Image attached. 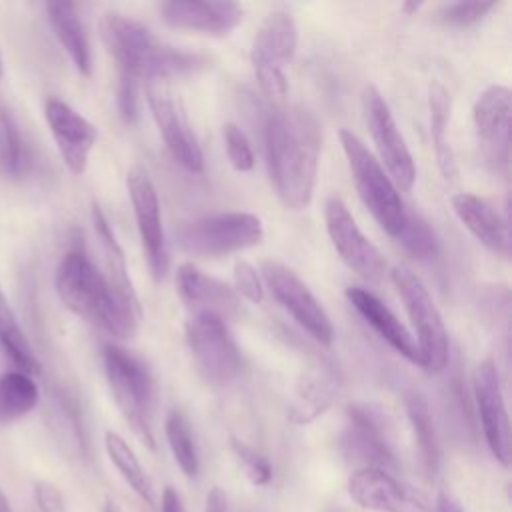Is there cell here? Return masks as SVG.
<instances>
[{"mask_svg":"<svg viewBox=\"0 0 512 512\" xmlns=\"http://www.w3.org/2000/svg\"><path fill=\"white\" fill-rule=\"evenodd\" d=\"M102 42L118 66V78L166 80L202 70L208 60L202 54L164 44L138 20L108 12L100 20Z\"/></svg>","mask_w":512,"mask_h":512,"instance_id":"7a4b0ae2","label":"cell"},{"mask_svg":"<svg viewBox=\"0 0 512 512\" xmlns=\"http://www.w3.org/2000/svg\"><path fill=\"white\" fill-rule=\"evenodd\" d=\"M420 6H422L420 2H404V4H402V10H404L406 14H414Z\"/></svg>","mask_w":512,"mask_h":512,"instance_id":"f6af8a7d","label":"cell"},{"mask_svg":"<svg viewBox=\"0 0 512 512\" xmlns=\"http://www.w3.org/2000/svg\"><path fill=\"white\" fill-rule=\"evenodd\" d=\"M474 400L480 416V426L484 440L492 456L502 464H510V422L504 404V394L500 388V376L494 358H484L472 378Z\"/></svg>","mask_w":512,"mask_h":512,"instance_id":"ac0fdd59","label":"cell"},{"mask_svg":"<svg viewBox=\"0 0 512 512\" xmlns=\"http://www.w3.org/2000/svg\"><path fill=\"white\" fill-rule=\"evenodd\" d=\"M450 204L458 220L480 244L502 258H510L512 240L508 220L502 218L488 200L470 192H458L452 196Z\"/></svg>","mask_w":512,"mask_h":512,"instance_id":"7402d4cb","label":"cell"},{"mask_svg":"<svg viewBox=\"0 0 512 512\" xmlns=\"http://www.w3.org/2000/svg\"><path fill=\"white\" fill-rule=\"evenodd\" d=\"M104 448L110 458V462L116 466L124 482L132 488V492L148 506H154V486L146 470L142 468L136 452L130 448V444L114 430H108L104 434Z\"/></svg>","mask_w":512,"mask_h":512,"instance_id":"f1b7e54d","label":"cell"},{"mask_svg":"<svg viewBox=\"0 0 512 512\" xmlns=\"http://www.w3.org/2000/svg\"><path fill=\"white\" fill-rule=\"evenodd\" d=\"M160 12L162 20L172 28L214 36L228 34L244 18L242 6L228 0H170L160 6Z\"/></svg>","mask_w":512,"mask_h":512,"instance_id":"ffe728a7","label":"cell"},{"mask_svg":"<svg viewBox=\"0 0 512 512\" xmlns=\"http://www.w3.org/2000/svg\"><path fill=\"white\" fill-rule=\"evenodd\" d=\"M434 512H464V508L456 496H452L450 492H440Z\"/></svg>","mask_w":512,"mask_h":512,"instance_id":"7bdbcfd3","label":"cell"},{"mask_svg":"<svg viewBox=\"0 0 512 512\" xmlns=\"http://www.w3.org/2000/svg\"><path fill=\"white\" fill-rule=\"evenodd\" d=\"M390 280L414 326L420 366L426 372H442L448 364V332L438 306L422 280L408 266L396 264L390 272Z\"/></svg>","mask_w":512,"mask_h":512,"instance_id":"52a82bcc","label":"cell"},{"mask_svg":"<svg viewBox=\"0 0 512 512\" xmlns=\"http://www.w3.org/2000/svg\"><path fill=\"white\" fill-rule=\"evenodd\" d=\"M38 386L32 376L10 370L0 376V424L24 418L38 404Z\"/></svg>","mask_w":512,"mask_h":512,"instance_id":"4dcf8cb0","label":"cell"},{"mask_svg":"<svg viewBox=\"0 0 512 512\" xmlns=\"http://www.w3.org/2000/svg\"><path fill=\"white\" fill-rule=\"evenodd\" d=\"M262 276L266 286L270 288L272 296L284 310L322 346H330L334 340L332 322L312 294V290L300 280V276L282 262L264 260L262 262Z\"/></svg>","mask_w":512,"mask_h":512,"instance_id":"8fae6325","label":"cell"},{"mask_svg":"<svg viewBox=\"0 0 512 512\" xmlns=\"http://www.w3.org/2000/svg\"><path fill=\"white\" fill-rule=\"evenodd\" d=\"M146 100L172 158L190 172H202V150L196 142L194 132L188 126V120L182 112L178 98H174L170 82L156 78L146 80Z\"/></svg>","mask_w":512,"mask_h":512,"instance_id":"4fadbf2b","label":"cell"},{"mask_svg":"<svg viewBox=\"0 0 512 512\" xmlns=\"http://www.w3.org/2000/svg\"><path fill=\"white\" fill-rule=\"evenodd\" d=\"M428 110H430V136H432L438 168L444 178H454L456 158H454L450 140L446 136L448 124H450V112H452V98L446 86L438 80L430 82L428 86Z\"/></svg>","mask_w":512,"mask_h":512,"instance_id":"4316f807","label":"cell"},{"mask_svg":"<svg viewBox=\"0 0 512 512\" xmlns=\"http://www.w3.org/2000/svg\"><path fill=\"white\" fill-rule=\"evenodd\" d=\"M346 298L388 346H392L406 360L420 366V352L416 340L382 300H378L372 292L358 286L346 288Z\"/></svg>","mask_w":512,"mask_h":512,"instance_id":"603a6c76","label":"cell"},{"mask_svg":"<svg viewBox=\"0 0 512 512\" xmlns=\"http://www.w3.org/2000/svg\"><path fill=\"white\" fill-rule=\"evenodd\" d=\"M204 512H228V498L220 486H212L204 500Z\"/></svg>","mask_w":512,"mask_h":512,"instance_id":"60d3db41","label":"cell"},{"mask_svg":"<svg viewBox=\"0 0 512 512\" xmlns=\"http://www.w3.org/2000/svg\"><path fill=\"white\" fill-rule=\"evenodd\" d=\"M34 498L42 512H66L62 492L50 482H36L34 484Z\"/></svg>","mask_w":512,"mask_h":512,"instance_id":"ab89813d","label":"cell"},{"mask_svg":"<svg viewBox=\"0 0 512 512\" xmlns=\"http://www.w3.org/2000/svg\"><path fill=\"white\" fill-rule=\"evenodd\" d=\"M176 290L194 312H212L222 318L240 314V298L226 282L204 274L194 264H180L176 270Z\"/></svg>","mask_w":512,"mask_h":512,"instance_id":"44dd1931","label":"cell"},{"mask_svg":"<svg viewBox=\"0 0 512 512\" xmlns=\"http://www.w3.org/2000/svg\"><path fill=\"white\" fill-rule=\"evenodd\" d=\"M494 6L496 2H452L442 8V20L452 26H472Z\"/></svg>","mask_w":512,"mask_h":512,"instance_id":"d590c367","label":"cell"},{"mask_svg":"<svg viewBox=\"0 0 512 512\" xmlns=\"http://www.w3.org/2000/svg\"><path fill=\"white\" fill-rule=\"evenodd\" d=\"M126 186L150 272L154 280H162L170 266V254L154 182L144 166L134 164L126 174Z\"/></svg>","mask_w":512,"mask_h":512,"instance_id":"7c38bea8","label":"cell"},{"mask_svg":"<svg viewBox=\"0 0 512 512\" xmlns=\"http://www.w3.org/2000/svg\"><path fill=\"white\" fill-rule=\"evenodd\" d=\"M322 130L318 118L302 108H278L266 122V158L270 178L290 210L308 208L320 158Z\"/></svg>","mask_w":512,"mask_h":512,"instance_id":"6da1fadb","label":"cell"},{"mask_svg":"<svg viewBox=\"0 0 512 512\" xmlns=\"http://www.w3.org/2000/svg\"><path fill=\"white\" fill-rule=\"evenodd\" d=\"M362 106L370 136L380 156L378 162L384 164L382 168H386V174L392 178L396 188L404 192L410 190L416 180V166L406 140L396 126L388 102L376 86L368 84L362 94Z\"/></svg>","mask_w":512,"mask_h":512,"instance_id":"30bf717a","label":"cell"},{"mask_svg":"<svg viewBox=\"0 0 512 512\" xmlns=\"http://www.w3.org/2000/svg\"><path fill=\"white\" fill-rule=\"evenodd\" d=\"M102 362L118 410L122 412L124 420L130 424L134 434L150 450H154V378L148 364L116 344L104 346Z\"/></svg>","mask_w":512,"mask_h":512,"instance_id":"277c9868","label":"cell"},{"mask_svg":"<svg viewBox=\"0 0 512 512\" xmlns=\"http://www.w3.org/2000/svg\"><path fill=\"white\" fill-rule=\"evenodd\" d=\"M102 512H120L118 508H116V504L112 502V500H106V504H104V510Z\"/></svg>","mask_w":512,"mask_h":512,"instance_id":"bcb514c9","label":"cell"},{"mask_svg":"<svg viewBox=\"0 0 512 512\" xmlns=\"http://www.w3.org/2000/svg\"><path fill=\"white\" fill-rule=\"evenodd\" d=\"M404 404H406V414H408V420L412 426L420 464L426 470V474L434 476L438 472V464H440V448H438L436 428H434V420H432L428 402L422 394L408 392L404 398Z\"/></svg>","mask_w":512,"mask_h":512,"instance_id":"83f0119b","label":"cell"},{"mask_svg":"<svg viewBox=\"0 0 512 512\" xmlns=\"http://www.w3.org/2000/svg\"><path fill=\"white\" fill-rule=\"evenodd\" d=\"M164 434H166L170 452H172L178 468L182 470V474L188 478H194L200 468L198 452H196V444H194V436L188 426V420L180 410H172L166 416Z\"/></svg>","mask_w":512,"mask_h":512,"instance_id":"d6a6232c","label":"cell"},{"mask_svg":"<svg viewBox=\"0 0 512 512\" xmlns=\"http://www.w3.org/2000/svg\"><path fill=\"white\" fill-rule=\"evenodd\" d=\"M234 288L236 294L244 296L252 304H260L264 300V284L256 272V268L246 260L234 262Z\"/></svg>","mask_w":512,"mask_h":512,"instance_id":"74e56055","label":"cell"},{"mask_svg":"<svg viewBox=\"0 0 512 512\" xmlns=\"http://www.w3.org/2000/svg\"><path fill=\"white\" fill-rule=\"evenodd\" d=\"M342 450L350 460L360 462L362 468L392 472L398 466L384 416L366 404H350L346 408Z\"/></svg>","mask_w":512,"mask_h":512,"instance_id":"9a60e30c","label":"cell"},{"mask_svg":"<svg viewBox=\"0 0 512 512\" xmlns=\"http://www.w3.org/2000/svg\"><path fill=\"white\" fill-rule=\"evenodd\" d=\"M324 220L330 242L342 262L358 276L366 280H378L384 274L386 260L382 252L362 234L342 198L330 196L326 200Z\"/></svg>","mask_w":512,"mask_h":512,"instance_id":"2e32d148","label":"cell"},{"mask_svg":"<svg viewBox=\"0 0 512 512\" xmlns=\"http://www.w3.org/2000/svg\"><path fill=\"white\" fill-rule=\"evenodd\" d=\"M160 502H162L160 504V512H184L182 498H180V494L172 486L164 488Z\"/></svg>","mask_w":512,"mask_h":512,"instance_id":"b9f144b4","label":"cell"},{"mask_svg":"<svg viewBox=\"0 0 512 512\" xmlns=\"http://www.w3.org/2000/svg\"><path fill=\"white\" fill-rule=\"evenodd\" d=\"M0 78H2V54H0Z\"/></svg>","mask_w":512,"mask_h":512,"instance_id":"7dc6e473","label":"cell"},{"mask_svg":"<svg viewBox=\"0 0 512 512\" xmlns=\"http://www.w3.org/2000/svg\"><path fill=\"white\" fill-rule=\"evenodd\" d=\"M396 240L400 242L404 252L410 254L412 258L428 260L438 254V238H436L434 230L428 226V222L424 218H420L418 214L408 212L406 224L400 230V234L396 236Z\"/></svg>","mask_w":512,"mask_h":512,"instance_id":"836d02e7","label":"cell"},{"mask_svg":"<svg viewBox=\"0 0 512 512\" xmlns=\"http://www.w3.org/2000/svg\"><path fill=\"white\" fill-rule=\"evenodd\" d=\"M262 220L250 212H220L188 220L178 226V246L200 258H218L260 244Z\"/></svg>","mask_w":512,"mask_h":512,"instance_id":"8992f818","label":"cell"},{"mask_svg":"<svg viewBox=\"0 0 512 512\" xmlns=\"http://www.w3.org/2000/svg\"><path fill=\"white\" fill-rule=\"evenodd\" d=\"M232 446L238 454V458L242 460L244 464V472L248 476V480L254 484V486H266L272 478V466L270 462L260 454L256 452L254 448L246 446L244 442H238V440H232Z\"/></svg>","mask_w":512,"mask_h":512,"instance_id":"8d00e7d4","label":"cell"},{"mask_svg":"<svg viewBox=\"0 0 512 512\" xmlns=\"http://www.w3.org/2000/svg\"><path fill=\"white\" fill-rule=\"evenodd\" d=\"M46 14L58 42L70 56L76 70L82 76H90V68H92L90 44H88L84 24L76 12V6L72 2H48Z\"/></svg>","mask_w":512,"mask_h":512,"instance_id":"d4e9b609","label":"cell"},{"mask_svg":"<svg viewBox=\"0 0 512 512\" xmlns=\"http://www.w3.org/2000/svg\"><path fill=\"white\" fill-rule=\"evenodd\" d=\"M30 154L12 112L0 102V172L20 178L28 172Z\"/></svg>","mask_w":512,"mask_h":512,"instance_id":"1f68e13d","label":"cell"},{"mask_svg":"<svg viewBox=\"0 0 512 512\" xmlns=\"http://www.w3.org/2000/svg\"><path fill=\"white\" fill-rule=\"evenodd\" d=\"M298 46V26L288 12L276 10L260 24L250 60L256 80L266 96L284 98L288 92V80L282 66L294 56Z\"/></svg>","mask_w":512,"mask_h":512,"instance_id":"9c48e42d","label":"cell"},{"mask_svg":"<svg viewBox=\"0 0 512 512\" xmlns=\"http://www.w3.org/2000/svg\"><path fill=\"white\" fill-rule=\"evenodd\" d=\"M510 120L512 98L502 84H492L482 90L472 106V124L486 162L508 174L510 164Z\"/></svg>","mask_w":512,"mask_h":512,"instance_id":"5bb4252c","label":"cell"},{"mask_svg":"<svg viewBox=\"0 0 512 512\" xmlns=\"http://www.w3.org/2000/svg\"><path fill=\"white\" fill-rule=\"evenodd\" d=\"M340 144L346 154L354 186L364 206L370 210L380 228L396 238L406 224L408 210L400 198L398 188L386 174L382 164L366 148V144L350 130H340Z\"/></svg>","mask_w":512,"mask_h":512,"instance_id":"5b68a950","label":"cell"},{"mask_svg":"<svg viewBox=\"0 0 512 512\" xmlns=\"http://www.w3.org/2000/svg\"><path fill=\"white\" fill-rule=\"evenodd\" d=\"M348 494L372 512H434L422 492L382 468H358L348 480Z\"/></svg>","mask_w":512,"mask_h":512,"instance_id":"e0dca14e","label":"cell"},{"mask_svg":"<svg viewBox=\"0 0 512 512\" xmlns=\"http://www.w3.org/2000/svg\"><path fill=\"white\" fill-rule=\"evenodd\" d=\"M224 146L228 162L238 172H248L254 166V152L250 146V140L242 132V128L234 122L224 124Z\"/></svg>","mask_w":512,"mask_h":512,"instance_id":"e575fe53","label":"cell"},{"mask_svg":"<svg viewBox=\"0 0 512 512\" xmlns=\"http://www.w3.org/2000/svg\"><path fill=\"white\" fill-rule=\"evenodd\" d=\"M338 394V378L326 370L306 372L298 384L288 408V418L294 424H310L322 416Z\"/></svg>","mask_w":512,"mask_h":512,"instance_id":"484cf974","label":"cell"},{"mask_svg":"<svg viewBox=\"0 0 512 512\" xmlns=\"http://www.w3.org/2000/svg\"><path fill=\"white\" fill-rule=\"evenodd\" d=\"M138 88V80L118 78V112L126 124H134L138 118Z\"/></svg>","mask_w":512,"mask_h":512,"instance_id":"f35d334b","label":"cell"},{"mask_svg":"<svg viewBox=\"0 0 512 512\" xmlns=\"http://www.w3.org/2000/svg\"><path fill=\"white\" fill-rule=\"evenodd\" d=\"M0 346L20 372H24L28 376L40 372V362L34 354V348H32L30 340L26 338L24 330L20 328L18 318H16L2 286H0Z\"/></svg>","mask_w":512,"mask_h":512,"instance_id":"f546056e","label":"cell"},{"mask_svg":"<svg viewBox=\"0 0 512 512\" xmlns=\"http://www.w3.org/2000/svg\"><path fill=\"white\" fill-rule=\"evenodd\" d=\"M0 512H14L12 506H10V500L6 498V494H4L2 488H0Z\"/></svg>","mask_w":512,"mask_h":512,"instance_id":"ee69618b","label":"cell"},{"mask_svg":"<svg viewBox=\"0 0 512 512\" xmlns=\"http://www.w3.org/2000/svg\"><path fill=\"white\" fill-rule=\"evenodd\" d=\"M56 292L62 304L116 338H132L140 316L130 310L92 262L82 244H74L56 268Z\"/></svg>","mask_w":512,"mask_h":512,"instance_id":"3957f363","label":"cell"},{"mask_svg":"<svg viewBox=\"0 0 512 512\" xmlns=\"http://www.w3.org/2000/svg\"><path fill=\"white\" fill-rule=\"evenodd\" d=\"M44 116L66 168L76 176L84 174L98 138L94 124L58 98L46 100Z\"/></svg>","mask_w":512,"mask_h":512,"instance_id":"d6986e66","label":"cell"},{"mask_svg":"<svg viewBox=\"0 0 512 512\" xmlns=\"http://www.w3.org/2000/svg\"><path fill=\"white\" fill-rule=\"evenodd\" d=\"M184 336L192 362L206 382L226 386L240 376L244 360L222 316L194 312L186 320Z\"/></svg>","mask_w":512,"mask_h":512,"instance_id":"ba28073f","label":"cell"},{"mask_svg":"<svg viewBox=\"0 0 512 512\" xmlns=\"http://www.w3.org/2000/svg\"><path fill=\"white\" fill-rule=\"evenodd\" d=\"M92 224H94L96 238L100 242L102 258H104V276L108 278L110 286L120 296V300L140 316V304H138V296H136V290L132 286V280L128 276V266H126L124 252H122V248H120L104 212L96 204L92 206Z\"/></svg>","mask_w":512,"mask_h":512,"instance_id":"cb8c5ba5","label":"cell"}]
</instances>
